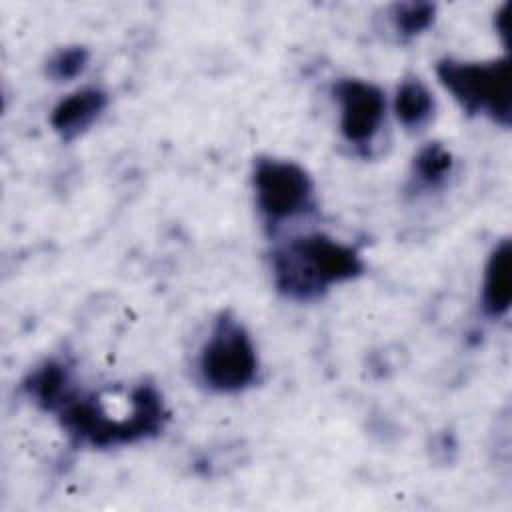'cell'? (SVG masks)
Listing matches in <instances>:
<instances>
[{
  "instance_id": "30bf717a",
  "label": "cell",
  "mask_w": 512,
  "mask_h": 512,
  "mask_svg": "<svg viewBox=\"0 0 512 512\" xmlns=\"http://www.w3.org/2000/svg\"><path fill=\"white\" fill-rule=\"evenodd\" d=\"M394 112L406 130L420 132L432 122L436 100L420 78H406L396 88Z\"/></svg>"
},
{
  "instance_id": "277c9868",
  "label": "cell",
  "mask_w": 512,
  "mask_h": 512,
  "mask_svg": "<svg viewBox=\"0 0 512 512\" xmlns=\"http://www.w3.org/2000/svg\"><path fill=\"white\" fill-rule=\"evenodd\" d=\"M436 76L468 116H484L504 128L510 126L512 90L508 56L486 62L442 58L436 64Z\"/></svg>"
},
{
  "instance_id": "5b68a950",
  "label": "cell",
  "mask_w": 512,
  "mask_h": 512,
  "mask_svg": "<svg viewBox=\"0 0 512 512\" xmlns=\"http://www.w3.org/2000/svg\"><path fill=\"white\" fill-rule=\"evenodd\" d=\"M252 188L260 218L270 230L316 210L310 174L292 160L260 156L252 168Z\"/></svg>"
},
{
  "instance_id": "9c48e42d",
  "label": "cell",
  "mask_w": 512,
  "mask_h": 512,
  "mask_svg": "<svg viewBox=\"0 0 512 512\" xmlns=\"http://www.w3.org/2000/svg\"><path fill=\"white\" fill-rule=\"evenodd\" d=\"M512 298V246L504 238L490 252L482 276V310L490 318H502L510 310Z\"/></svg>"
},
{
  "instance_id": "8992f818",
  "label": "cell",
  "mask_w": 512,
  "mask_h": 512,
  "mask_svg": "<svg viewBox=\"0 0 512 512\" xmlns=\"http://www.w3.org/2000/svg\"><path fill=\"white\" fill-rule=\"evenodd\" d=\"M332 98L340 110V134L352 146H370L386 116L382 88L360 78H340L332 84Z\"/></svg>"
},
{
  "instance_id": "52a82bcc",
  "label": "cell",
  "mask_w": 512,
  "mask_h": 512,
  "mask_svg": "<svg viewBox=\"0 0 512 512\" xmlns=\"http://www.w3.org/2000/svg\"><path fill=\"white\" fill-rule=\"evenodd\" d=\"M108 94L98 86H84L62 98L50 114L52 130L66 142L84 134L106 110Z\"/></svg>"
},
{
  "instance_id": "4fadbf2b",
  "label": "cell",
  "mask_w": 512,
  "mask_h": 512,
  "mask_svg": "<svg viewBox=\"0 0 512 512\" xmlns=\"http://www.w3.org/2000/svg\"><path fill=\"white\" fill-rule=\"evenodd\" d=\"M90 52L84 46H66L56 50L46 62V74L54 82H70L88 66Z\"/></svg>"
},
{
  "instance_id": "6da1fadb",
  "label": "cell",
  "mask_w": 512,
  "mask_h": 512,
  "mask_svg": "<svg viewBox=\"0 0 512 512\" xmlns=\"http://www.w3.org/2000/svg\"><path fill=\"white\" fill-rule=\"evenodd\" d=\"M62 430L78 446L116 448L134 444L162 432L168 410L154 384L132 388V408L114 416L98 394H82L78 388L56 410Z\"/></svg>"
},
{
  "instance_id": "7a4b0ae2",
  "label": "cell",
  "mask_w": 512,
  "mask_h": 512,
  "mask_svg": "<svg viewBox=\"0 0 512 512\" xmlns=\"http://www.w3.org/2000/svg\"><path fill=\"white\" fill-rule=\"evenodd\" d=\"M270 270L278 294L294 302H314L332 286L358 278L364 260L352 244L312 232L276 246Z\"/></svg>"
},
{
  "instance_id": "7c38bea8",
  "label": "cell",
  "mask_w": 512,
  "mask_h": 512,
  "mask_svg": "<svg viewBox=\"0 0 512 512\" xmlns=\"http://www.w3.org/2000/svg\"><path fill=\"white\" fill-rule=\"evenodd\" d=\"M436 18V6L428 2H406L392 6L390 20L400 40H410L432 26Z\"/></svg>"
},
{
  "instance_id": "5bb4252c",
  "label": "cell",
  "mask_w": 512,
  "mask_h": 512,
  "mask_svg": "<svg viewBox=\"0 0 512 512\" xmlns=\"http://www.w3.org/2000/svg\"><path fill=\"white\" fill-rule=\"evenodd\" d=\"M508 22H510V2H506L498 12H496V18H494V26H496V32L502 36L504 44L508 46V40H510V28H508Z\"/></svg>"
},
{
  "instance_id": "ba28073f",
  "label": "cell",
  "mask_w": 512,
  "mask_h": 512,
  "mask_svg": "<svg viewBox=\"0 0 512 512\" xmlns=\"http://www.w3.org/2000/svg\"><path fill=\"white\" fill-rule=\"evenodd\" d=\"M28 398L44 412L56 414V410L76 390L72 368L56 358L40 362L22 382Z\"/></svg>"
},
{
  "instance_id": "8fae6325",
  "label": "cell",
  "mask_w": 512,
  "mask_h": 512,
  "mask_svg": "<svg viewBox=\"0 0 512 512\" xmlns=\"http://www.w3.org/2000/svg\"><path fill=\"white\" fill-rule=\"evenodd\" d=\"M454 158L450 150L440 142L422 146L412 160V180L420 188H438L452 174Z\"/></svg>"
},
{
  "instance_id": "3957f363",
  "label": "cell",
  "mask_w": 512,
  "mask_h": 512,
  "mask_svg": "<svg viewBox=\"0 0 512 512\" xmlns=\"http://www.w3.org/2000/svg\"><path fill=\"white\" fill-rule=\"evenodd\" d=\"M258 368L256 344L246 326L230 312L218 314L198 352V380L212 392L238 394L256 382Z\"/></svg>"
}]
</instances>
